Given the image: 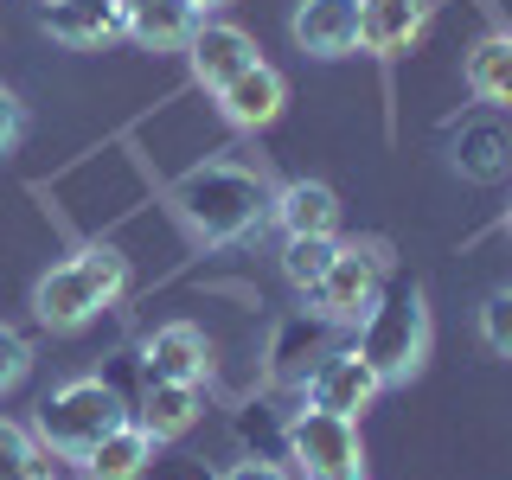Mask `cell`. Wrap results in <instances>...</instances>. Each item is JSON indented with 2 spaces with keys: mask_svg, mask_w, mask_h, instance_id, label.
<instances>
[{
  "mask_svg": "<svg viewBox=\"0 0 512 480\" xmlns=\"http://www.w3.org/2000/svg\"><path fill=\"white\" fill-rule=\"evenodd\" d=\"M173 199H180L186 224L205 237V244H250V237L269 224L276 192L256 180L250 167H237V160H205V167L180 173Z\"/></svg>",
  "mask_w": 512,
  "mask_h": 480,
  "instance_id": "obj_1",
  "label": "cell"
},
{
  "mask_svg": "<svg viewBox=\"0 0 512 480\" xmlns=\"http://www.w3.org/2000/svg\"><path fill=\"white\" fill-rule=\"evenodd\" d=\"M122 288H128L122 250L90 244V250H77L71 263H58V269L39 276V288H32V314H39L52 333H77V327H90Z\"/></svg>",
  "mask_w": 512,
  "mask_h": 480,
  "instance_id": "obj_2",
  "label": "cell"
},
{
  "mask_svg": "<svg viewBox=\"0 0 512 480\" xmlns=\"http://www.w3.org/2000/svg\"><path fill=\"white\" fill-rule=\"evenodd\" d=\"M359 352L372 359L378 384H410L416 365L429 359V301H423V282L397 276L384 282L378 308L359 320Z\"/></svg>",
  "mask_w": 512,
  "mask_h": 480,
  "instance_id": "obj_3",
  "label": "cell"
},
{
  "mask_svg": "<svg viewBox=\"0 0 512 480\" xmlns=\"http://www.w3.org/2000/svg\"><path fill=\"white\" fill-rule=\"evenodd\" d=\"M122 423H128V404L116 397V384H103V378H71L39 404V442L64 461H84Z\"/></svg>",
  "mask_w": 512,
  "mask_h": 480,
  "instance_id": "obj_4",
  "label": "cell"
},
{
  "mask_svg": "<svg viewBox=\"0 0 512 480\" xmlns=\"http://www.w3.org/2000/svg\"><path fill=\"white\" fill-rule=\"evenodd\" d=\"M378 295H384V263L365 256V250H340L327 263V276L308 288L314 314L327 320V327H359V320L378 308Z\"/></svg>",
  "mask_w": 512,
  "mask_h": 480,
  "instance_id": "obj_5",
  "label": "cell"
},
{
  "mask_svg": "<svg viewBox=\"0 0 512 480\" xmlns=\"http://www.w3.org/2000/svg\"><path fill=\"white\" fill-rule=\"evenodd\" d=\"M288 461H301L308 480H333V474H359V423L333 410H301L288 423Z\"/></svg>",
  "mask_w": 512,
  "mask_h": 480,
  "instance_id": "obj_6",
  "label": "cell"
},
{
  "mask_svg": "<svg viewBox=\"0 0 512 480\" xmlns=\"http://www.w3.org/2000/svg\"><path fill=\"white\" fill-rule=\"evenodd\" d=\"M384 391L372 359H365L359 346L346 352H320L314 372H308V410H333V416H352L359 423V410H372V397Z\"/></svg>",
  "mask_w": 512,
  "mask_h": 480,
  "instance_id": "obj_7",
  "label": "cell"
},
{
  "mask_svg": "<svg viewBox=\"0 0 512 480\" xmlns=\"http://www.w3.org/2000/svg\"><path fill=\"white\" fill-rule=\"evenodd\" d=\"M436 0H359V45L372 58H397L423 39Z\"/></svg>",
  "mask_w": 512,
  "mask_h": 480,
  "instance_id": "obj_8",
  "label": "cell"
},
{
  "mask_svg": "<svg viewBox=\"0 0 512 480\" xmlns=\"http://www.w3.org/2000/svg\"><path fill=\"white\" fill-rule=\"evenodd\" d=\"M192 77H199L205 90H224L237 71H250L256 64V39L244 26H224V20H199V32H192Z\"/></svg>",
  "mask_w": 512,
  "mask_h": 480,
  "instance_id": "obj_9",
  "label": "cell"
},
{
  "mask_svg": "<svg viewBox=\"0 0 512 480\" xmlns=\"http://www.w3.org/2000/svg\"><path fill=\"white\" fill-rule=\"evenodd\" d=\"M295 45L308 58L359 52V0H301L295 7Z\"/></svg>",
  "mask_w": 512,
  "mask_h": 480,
  "instance_id": "obj_10",
  "label": "cell"
},
{
  "mask_svg": "<svg viewBox=\"0 0 512 480\" xmlns=\"http://www.w3.org/2000/svg\"><path fill=\"white\" fill-rule=\"evenodd\" d=\"M39 26L52 32L58 45H71V52H90V45H109L116 32H128L116 0H45Z\"/></svg>",
  "mask_w": 512,
  "mask_h": 480,
  "instance_id": "obj_11",
  "label": "cell"
},
{
  "mask_svg": "<svg viewBox=\"0 0 512 480\" xmlns=\"http://www.w3.org/2000/svg\"><path fill=\"white\" fill-rule=\"evenodd\" d=\"M218 103H224V116H231L237 128H269V122L282 116V103H288V84H282L276 64L256 58L250 71H237L231 84L218 90Z\"/></svg>",
  "mask_w": 512,
  "mask_h": 480,
  "instance_id": "obj_12",
  "label": "cell"
},
{
  "mask_svg": "<svg viewBox=\"0 0 512 480\" xmlns=\"http://www.w3.org/2000/svg\"><path fill=\"white\" fill-rule=\"evenodd\" d=\"M212 352H205V333L199 327H160L148 346H141V378H160V384H199Z\"/></svg>",
  "mask_w": 512,
  "mask_h": 480,
  "instance_id": "obj_13",
  "label": "cell"
},
{
  "mask_svg": "<svg viewBox=\"0 0 512 480\" xmlns=\"http://www.w3.org/2000/svg\"><path fill=\"white\" fill-rule=\"evenodd\" d=\"M269 218L282 224L288 237H333L340 231V192L320 180H288L269 205Z\"/></svg>",
  "mask_w": 512,
  "mask_h": 480,
  "instance_id": "obj_14",
  "label": "cell"
},
{
  "mask_svg": "<svg viewBox=\"0 0 512 480\" xmlns=\"http://www.w3.org/2000/svg\"><path fill=\"white\" fill-rule=\"evenodd\" d=\"M135 423L148 429L154 442H173L199 423V384H160V378H141V397H135Z\"/></svg>",
  "mask_w": 512,
  "mask_h": 480,
  "instance_id": "obj_15",
  "label": "cell"
},
{
  "mask_svg": "<svg viewBox=\"0 0 512 480\" xmlns=\"http://www.w3.org/2000/svg\"><path fill=\"white\" fill-rule=\"evenodd\" d=\"M455 173L461 180H480V186H493V180H506L512 173V135L500 122H461L455 128Z\"/></svg>",
  "mask_w": 512,
  "mask_h": 480,
  "instance_id": "obj_16",
  "label": "cell"
},
{
  "mask_svg": "<svg viewBox=\"0 0 512 480\" xmlns=\"http://www.w3.org/2000/svg\"><path fill=\"white\" fill-rule=\"evenodd\" d=\"M205 13L192 7V0H154V7L128 13V39L148 45V52H186L192 32H199Z\"/></svg>",
  "mask_w": 512,
  "mask_h": 480,
  "instance_id": "obj_17",
  "label": "cell"
},
{
  "mask_svg": "<svg viewBox=\"0 0 512 480\" xmlns=\"http://www.w3.org/2000/svg\"><path fill=\"white\" fill-rule=\"evenodd\" d=\"M148 461H154V436L128 416L122 429H109V436L84 455V468H90V480H135Z\"/></svg>",
  "mask_w": 512,
  "mask_h": 480,
  "instance_id": "obj_18",
  "label": "cell"
},
{
  "mask_svg": "<svg viewBox=\"0 0 512 480\" xmlns=\"http://www.w3.org/2000/svg\"><path fill=\"white\" fill-rule=\"evenodd\" d=\"M468 90L493 109H512V32H493L468 52Z\"/></svg>",
  "mask_w": 512,
  "mask_h": 480,
  "instance_id": "obj_19",
  "label": "cell"
},
{
  "mask_svg": "<svg viewBox=\"0 0 512 480\" xmlns=\"http://www.w3.org/2000/svg\"><path fill=\"white\" fill-rule=\"evenodd\" d=\"M320 346H327V320H320V314H295V320H288V327L276 333V352H269V372H276V378L301 372V365H308Z\"/></svg>",
  "mask_w": 512,
  "mask_h": 480,
  "instance_id": "obj_20",
  "label": "cell"
},
{
  "mask_svg": "<svg viewBox=\"0 0 512 480\" xmlns=\"http://www.w3.org/2000/svg\"><path fill=\"white\" fill-rule=\"evenodd\" d=\"M45 474H52V448L0 416V480H45Z\"/></svg>",
  "mask_w": 512,
  "mask_h": 480,
  "instance_id": "obj_21",
  "label": "cell"
},
{
  "mask_svg": "<svg viewBox=\"0 0 512 480\" xmlns=\"http://www.w3.org/2000/svg\"><path fill=\"white\" fill-rule=\"evenodd\" d=\"M237 442H244L256 461H288V423H282V410L244 404V410H237Z\"/></svg>",
  "mask_w": 512,
  "mask_h": 480,
  "instance_id": "obj_22",
  "label": "cell"
},
{
  "mask_svg": "<svg viewBox=\"0 0 512 480\" xmlns=\"http://www.w3.org/2000/svg\"><path fill=\"white\" fill-rule=\"evenodd\" d=\"M333 256H340V244H333V237H288L282 269H288V282H295V288H314L320 276H327Z\"/></svg>",
  "mask_w": 512,
  "mask_h": 480,
  "instance_id": "obj_23",
  "label": "cell"
},
{
  "mask_svg": "<svg viewBox=\"0 0 512 480\" xmlns=\"http://www.w3.org/2000/svg\"><path fill=\"white\" fill-rule=\"evenodd\" d=\"M480 340L500 352V359H512V288L480 301Z\"/></svg>",
  "mask_w": 512,
  "mask_h": 480,
  "instance_id": "obj_24",
  "label": "cell"
},
{
  "mask_svg": "<svg viewBox=\"0 0 512 480\" xmlns=\"http://www.w3.org/2000/svg\"><path fill=\"white\" fill-rule=\"evenodd\" d=\"M26 372H32V352H26V340H20L13 327H0V397H7V391H20Z\"/></svg>",
  "mask_w": 512,
  "mask_h": 480,
  "instance_id": "obj_25",
  "label": "cell"
},
{
  "mask_svg": "<svg viewBox=\"0 0 512 480\" xmlns=\"http://www.w3.org/2000/svg\"><path fill=\"white\" fill-rule=\"evenodd\" d=\"M135 480H218L212 468H205L199 455H154L148 468H141Z\"/></svg>",
  "mask_w": 512,
  "mask_h": 480,
  "instance_id": "obj_26",
  "label": "cell"
},
{
  "mask_svg": "<svg viewBox=\"0 0 512 480\" xmlns=\"http://www.w3.org/2000/svg\"><path fill=\"white\" fill-rule=\"evenodd\" d=\"M20 135H26V103H20L7 84H0V154L20 148Z\"/></svg>",
  "mask_w": 512,
  "mask_h": 480,
  "instance_id": "obj_27",
  "label": "cell"
},
{
  "mask_svg": "<svg viewBox=\"0 0 512 480\" xmlns=\"http://www.w3.org/2000/svg\"><path fill=\"white\" fill-rule=\"evenodd\" d=\"M218 480H288V468H282V461H237V468L231 474H218Z\"/></svg>",
  "mask_w": 512,
  "mask_h": 480,
  "instance_id": "obj_28",
  "label": "cell"
},
{
  "mask_svg": "<svg viewBox=\"0 0 512 480\" xmlns=\"http://www.w3.org/2000/svg\"><path fill=\"white\" fill-rule=\"evenodd\" d=\"M116 7H122V20H128V13H141V7H154V0H116Z\"/></svg>",
  "mask_w": 512,
  "mask_h": 480,
  "instance_id": "obj_29",
  "label": "cell"
},
{
  "mask_svg": "<svg viewBox=\"0 0 512 480\" xmlns=\"http://www.w3.org/2000/svg\"><path fill=\"white\" fill-rule=\"evenodd\" d=\"M192 7H199V13H212V7H224V0H192Z\"/></svg>",
  "mask_w": 512,
  "mask_h": 480,
  "instance_id": "obj_30",
  "label": "cell"
},
{
  "mask_svg": "<svg viewBox=\"0 0 512 480\" xmlns=\"http://www.w3.org/2000/svg\"><path fill=\"white\" fill-rule=\"evenodd\" d=\"M333 480H365V474H333Z\"/></svg>",
  "mask_w": 512,
  "mask_h": 480,
  "instance_id": "obj_31",
  "label": "cell"
},
{
  "mask_svg": "<svg viewBox=\"0 0 512 480\" xmlns=\"http://www.w3.org/2000/svg\"><path fill=\"white\" fill-rule=\"evenodd\" d=\"M506 231H512V218H506Z\"/></svg>",
  "mask_w": 512,
  "mask_h": 480,
  "instance_id": "obj_32",
  "label": "cell"
},
{
  "mask_svg": "<svg viewBox=\"0 0 512 480\" xmlns=\"http://www.w3.org/2000/svg\"><path fill=\"white\" fill-rule=\"evenodd\" d=\"M45 480H58V474H45Z\"/></svg>",
  "mask_w": 512,
  "mask_h": 480,
  "instance_id": "obj_33",
  "label": "cell"
}]
</instances>
